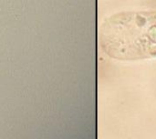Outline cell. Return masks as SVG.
Instances as JSON below:
<instances>
[{"mask_svg": "<svg viewBox=\"0 0 156 139\" xmlns=\"http://www.w3.org/2000/svg\"><path fill=\"white\" fill-rule=\"evenodd\" d=\"M109 51L119 59H136L156 55V13L120 14L112 18Z\"/></svg>", "mask_w": 156, "mask_h": 139, "instance_id": "6da1fadb", "label": "cell"}]
</instances>
